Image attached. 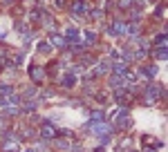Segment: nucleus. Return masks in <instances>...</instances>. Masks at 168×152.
I'll list each match as a JSON object with an SVG mask.
<instances>
[{"instance_id": "obj_1", "label": "nucleus", "mask_w": 168, "mask_h": 152, "mask_svg": "<svg viewBox=\"0 0 168 152\" xmlns=\"http://www.w3.org/2000/svg\"><path fill=\"white\" fill-rule=\"evenodd\" d=\"M43 134L45 137H52L54 134V128H43Z\"/></svg>"}]
</instances>
